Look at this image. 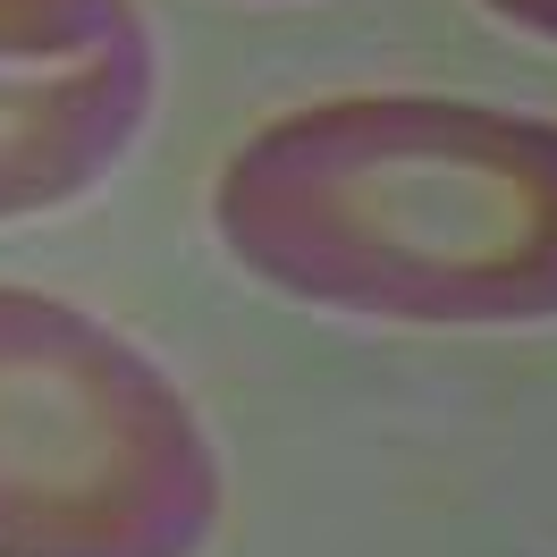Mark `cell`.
<instances>
[{"mask_svg":"<svg viewBox=\"0 0 557 557\" xmlns=\"http://www.w3.org/2000/svg\"><path fill=\"white\" fill-rule=\"evenodd\" d=\"M245 271L363 321H557V119L347 94L237 144L211 195Z\"/></svg>","mask_w":557,"mask_h":557,"instance_id":"obj_1","label":"cell"},{"mask_svg":"<svg viewBox=\"0 0 557 557\" xmlns=\"http://www.w3.org/2000/svg\"><path fill=\"white\" fill-rule=\"evenodd\" d=\"M220 456L119 330L0 287V557H203Z\"/></svg>","mask_w":557,"mask_h":557,"instance_id":"obj_2","label":"cell"},{"mask_svg":"<svg viewBox=\"0 0 557 557\" xmlns=\"http://www.w3.org/2000/svg\"><path fill=\"white\" fill-rule=\"evenodd\" d=\"M152 110V42H119L51 69H0V220L85 195Z\"/></svg>","mask_w":557,"mask_h":557,"instance_id":"obj_3","label":"cell"},{"mask_svg":"<svg viewBox=\"0 0 557 557\" xmlns=\"http://www.w3.org/2000/svg\"><path fill=\"white\" fill-rule=\"evenodd\" d=\"M136 26L127 0H0V69H51L85 60Z\"/></svg>","mask_w":557,"mask_h":557,"instance_id":"obj_4","label":"cell"},{"mask_svg":"<svg viewBox=\"0 0 557 557\" xmlns=\"http://www.w3.org/2000/svg\"><path fill=\"white\" fill-rule=\"evenodd\" d=\"M507 26H523V35H549L557 42V0H490Z\"/></svg>","mask_w":557,"mask_h":557,"instance_id":"obj_5","label":"cell"}]
</instances>
